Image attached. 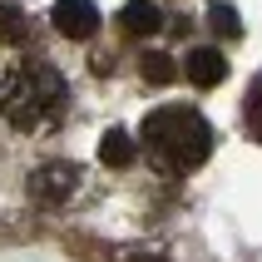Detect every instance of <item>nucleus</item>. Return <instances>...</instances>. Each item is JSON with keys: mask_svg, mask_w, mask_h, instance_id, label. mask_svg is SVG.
<instances>
[{"mask_svg": "<svg viewBox=\"0 0 262 262\" xmlns=\"http://www.w3.org/2000/svg\"><path fill=\"white\" fill-rule=\"evenodd\" d=\"M70 109V84L55 64H40V59H25L5 70L0 79V119L10 129H55Z\"/></svg>", "mask_w": 262, "mask_h": 262, "instance_id": "f257e3e1", "label": "nucleus"}, {"mask_svg": "<svg viewBox=\"0 0 262 262\" xmlns=\"http://www.w3.org/2000/svg\"><path fill=\"white\" fill-rule=\"evenodd\" d=\"M144 148L163 173H188L213 154V129L203 114H193L183 104H163L144 119Z\"/></svg>", "mask_w": 262, "mask_h": 262, "instance_id": "f03ea898", "label": "nucleus"}, {"mask_svg": "<svg viewBox=\"0 0 262 262\" xmlns=\"http://www.w3.org/2000/svg\"><path fill=\"white\" fill-rule=\"evenodd\" d=\"M50 20H55V30L64 40H89L94 25H99V5L94 0H59L50 10Z\"/></svg>", "mask_w": 262, "mask_h": 262, "instance_id": "7ed1b4c3", "label": "nucleus"}, {"mask_svg": "<svg viewBox=\"0 0 262 262\" xmlns=\"http://www.w3.org/2000/svg\"><path fill=\"white\" fill-rule=\"evenodd\" d=\"M79 183V168L74 163H40L35 178H30V193L40 198V203H64Z\"/></svg>", "mask_w": 262, "mask_h": 262, "instance_id": "20e7f679", "label": "nucleus"}, {"mask_svg": "<svg viewBox=\"0 0 262 262\" xmlns=\"http://www.w3.org/2000/svg\"><path fill=\"white\" fill-rule=\"evenodd\" d=\"M183 74H188L198 89H213V84H223L228 79V59H223V50H193L188 59H183Z\"/></svg>", "mask_w": 262, "mask_h": 262, "instance_id": "39448f33", "label": "nucleus"}, {"mask_svg": "<svg viewBox=\"0 0 262 262\" xmlns=\"http://www.w3.org/2000/svg\"><path fill=\"white\" fill-rule=\"evenodd\" d=\"M119 25L129 30V35H154V30L163 25V10L154 0H129V5L119 10Z\"/></svg>", "mask_w": 262, "mask_h": 262, "instance_id": "423d86ee", "label": "nucleus"}, {"mask_svg": "<svg viewBox=\"0 0 262 262\" xmlns=\"http://www.w3.org/2000/svg\"><path fill=\"white\" fill-rule=\"evenodd\" d=\"M99 159L109 163V168H124V163H134V139L124 129H109L99 139Z\"/></svg>", "mask_w": 262, "mask_h": 262, "instance_id": "0eeeda50", "label": "nucleus"}, {"mask_svg": "<svg viewBox=\"0 0 262 262\" xmlns=\"http://www.w3.org/2000/svg\"><path fill=\"white\" fill-rule=\"evenodd\" d=\"M25 40V15L15 5H0V45H20Z\"/></svg>", "mask_w": 262, "mask_h": 262, "instance_id": "6e6552de", "label": "nucleus"}, {"mask_svg": "<svg viewBox=\"0 0 262 262\" xmlns=\"http://www.w3.org/2000/svg\"><path fill=\"white\" fill-rule=\"evenodd\" d=\"M173 74H178V64H173L168 55H159V50H154V55H144V79H148V84H168Z\"/></svg>", "mask_w": 262, "mask_h": 262, "instance_id": "1a4fd4ad", "label": "nucleus"}, {"mask_svg": "<svg viewBox=\"0 0 262 262\" xmlns=\"http://www.w3.org/2000/svg\"><path fill=\"white\" fill-rule=\"evenodd\" d=\"M208 25L218 30V35H237V30H243V25H237V10H233V5H223V0L208 10Z\"/></svg>", "mask_w": 262, "mask_h": 262, "instance_id": "9d476101", "label": "nucleus"}, {"mask_svg": "<svg viewBox=\"0 0 262 262\" xmlns=\"http://www.w3.org/2000/svg\"><path fill=\"white\" fill-rule=\"evenodd\" d=\"M148 262H163V257H148Z\"/></svg>", "mask_w": 262, "mask_h": 262, "instance_id": "9b49d317", "label": "nucleus"}]
</instances>
